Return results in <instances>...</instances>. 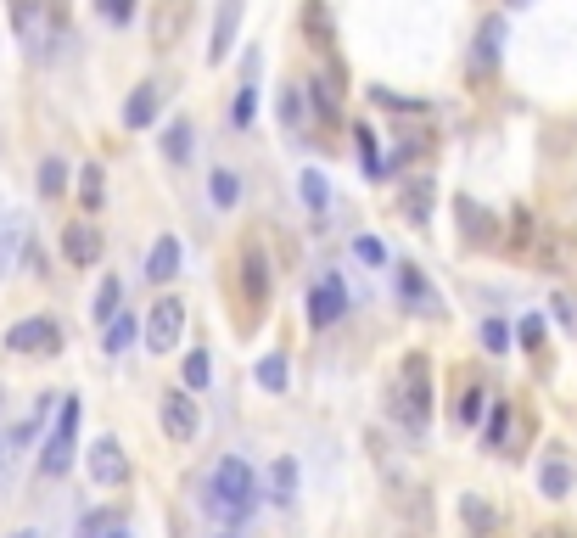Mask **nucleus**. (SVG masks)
Here are the masks:
<instances>
[{
    "label": "nucleus",
    "mask_w": 577,
    "mask_h": 538,
    "mask_svg": "<svg viewBox=\"0 0 577 538\" xmlns=\"http://www.w3.org/2000/svg\"><path fill=\"white\" fill-rule=\"evenodd\" d=\"M510 326L505 320H482V348H488V354H510Z\"/></svg>",
    "instance_id": "ea45409f"
},
{
    "label": "nucleus",
    "mask_w": 577,
    "mask_h": 538,
    "mask_svg": "<svg viewBox=\"0 0 577 538\" xmlns=\"http://www.w3.org/2000/svg\"><path fill=\"white\" fill-rule=\"evenodd\" d=\"M393 415L415 438L432 421V359L426 354H404V370H398V382H393Z\"/></svg>",
    "instance_id": "f03ea898"
},
{
    "label": "nucleus",
    "mask_w": 577,
    "mask_h": 538,
    "mask_svg": "<svg viewBox=\"0 0 577 538\" xmlns=\"http://www.w3.org/2000/svg\"><path fill=\"white\" fill-rule=\"evenodd\" d=\"M135 331H141V320H135V314H124V309H118L113 314V320H107V326H101V354H124V348H129V342H135Z\"/></svg>",
    "instance_id": "4be33fe9"
},
{
    "label": "nucleus",
    "mask_w": 577,
    "mask_h": 538,
    "mask_svg": "<svg viewBox=\"0 0 577 538\" xmlns=\"http://www.w3.org/2000/svg\"><path fill=\"white\" fill-rule=\"evenodd\" d=\"M505 57V17L493 12V17H482V29H477V51H471V73L477 79H488L493 73V62Z\"/></svg>",
    "instance_id": "9b49d317"
},
{
    "label": "nucleus",
    "mask_w": 577,
    "mask_h": 538,
    "mask_svg": "<svg viewBox=\"0 0 577 538\" xmlns=\"http://www.w3.org/2000/svg\"><path fill=\"white\" fill-rule=\"evenodd\" d=\"M202 505L225 527H247L258 516V471L247 466L241 454H225V460L213 466L208 488H202Z\"/></svg>",
    "instance_id": "f257e3e1"
},
{
    "label": "nucleus",
    "mask_w": 577,
    "mask_h": 538,
    "mask_svg": "<svg viewBox=\"0 0 577 538\" xmlns=\"http://www.w3.org/2000/svg\"><path fill=\"white\" fill-rule=\"evenodd\" d=\"M269 499H275V505H292L297 499V460L292 454H281V460L269 466Z\"/></svg>",
    "instance_id": "a878e982"
},
{
    "label": "nucleus",
    "mask_w": 577,
    "mask_h": 538,
    "mask_svg": "<svg viewBox=\"0 0 577 538\" xmlns=\"http://www.w3.org/2000/svg\"><path fill=\"white\" fill-rule=\"evenodd\" d=\"M398 298L421 314V320H443V298H437V286L426 281L421 264H398Z\"/></svg>",
    "instance_id": "6e6552de"
},
{
    "label": "nucleus",
    "mask_w": 577,
    "mask_h": 538,
    "mask_svg": "<svg viewBox=\"0 0 577 538\" xmlns=\"http://www.w3.org/2000/svg\"><path fill=\"white\" fill-rule=\"evenodd\" d=\"M309 90H314V107H320L325 118H337V90L331 85H309Z\"/></svg>",
    "instance_id": "c03bdc74"
},
{
    "label": "nucleus",
    "mask_w": 577,
    "mask_h": 538,
    "mask_svg": "<svg viewBox=\"0 0 577 538\" xmlns=\"http://www.w3.org/2000/svg\"><path fill=\"white\" fill-rule=\"evenodd\" d=\"M180 331H185L180 298H157L152 309H146V348H152V354H169L174 342H180Z\"/></svg>",
    "instance_id": "0eeeda50"
},
{
    "label": "nucleus",
    "mask_w": 577,
    "mask_h": 538,
    "mask_svg": "<svg viewBox=\"0 0 577 538\" xmlns=\"http://www.w3.org/2000/svg\"><path fill=\"white\" fill-rule=\"evenodd\" d=\"M281 118L286 124H303V101H297V90H281Z\"/></svg>",
    "instance_id": "a18cd8bd"
},
{
    "label": "nucleus",
    "mask_w": 577,
    "mask_h": 538,
    "mask_svg": "<svg viewBox=\"0 0 577 538\" xmlns=\"http://www.w3.org/2000/svg\"><path fill=\"white\" fill-rule=\"evenodd\" d=\"M538 488H544V499H566V494H572V460H566L561 449H549V460L538 466Z\"/></svg>",
    "instance_id": "aec40b11"
},
{
    "label": "nucleus",
    "mask_w": 577,
    "mask_h": 538,
    "mask_svg": "<svg viewBox=\"0 0 577 538\" xmlns=\"http://www.w3.org/2000/svg\"><path fill=\"white\" fill-rule=\"evenodd\" d=\"M51 404H57V398H40V404H34V410L23 415V421L12 426V432H6V438H12V449H23V443H29L34 432H40V426H45V415H51Z\"/></svg>",
    "instance_id": "2f4dec72"
},
{
    "label": "nucleus",
    "mask_w": 577,
    "mask_h": 538,
    "mask_svg": "<svg viewBox=\"0 0 577 538\" xmlns=\"http://www.w3.org/2000/svg\"><path fill=\"white\" fill-rule=\"evenodd\" d=\"M157 415H163V432L174 443H191L202 432V410L191 404V387H169V393L157 398Z\"/></svg>",
    "instance_id": "20e7f679"
},
{
    "label": "nucleus",
    "mask_w": 577,
    "mask_h": 538,
    "mask_svg": "<svg viewBox=\"0 0 577 538\" xmlns=\"http://www.w3.org/2000/svg\"><path fill=\"white\" fill-rule=\"evenodd\" d=\"M191 152H197V129H191V118H174L163 129V157L169 163H191Z\"/></svg>",
    "instance_id": "5701e85b"
},
{
    "label": "nucleus",
    "mask_w": 577,
    "mask_h": 538,
    "mask_svg": "<svg viewBox=\"0 0 577 538\" xmlns=\"http://www.w3.org/2000/svg\"><path fill=\"white\" fill-rule=\"evenodd\" d=\"M208 376H213L208 354H202V348H191V359H185V365H180V382L191 387V393H202V387H208Z\"/></svg>",
    "instance_id": "f704fd0d"
},
{
    "label": "nucleus",
    "mask_w": 577,
    "mask_h": 538,
    "mask_svg": "<svg viewBox=\"0 0 577 538\" xmlns=\"http://www.w3.org/2000/svg\"><path fill=\"white\" fill-rule=\"evenodd\" d=\"M85 466H90V482H96V488H124V482H129V454H124V443H118V438H96V443H90Z\"/></svg>",
    "instance_id": "423d86ee"
},
{
    "label": "nucleus",
    "mask_w": 577,
    "mask_h": 538,
    "mask_svg": "<svg viewBox=\"0 0 577 538\" xmlns=\"http://www.w3.org/2000/svg\"><path fill=\"white\" fill-rule=\"evenodd\" d=\"M241 292H247L253 309H264V303H269V253L258 247V241L241 247Z\"/></svg>",
    "instance_id": "9d476101"
},
{
    "label": "nucleus",
    "mask_w": 577,
    "mask_h": 538,
    "mask_svg": "<svg viewBox=\"0 0 577 538\" xmlns=\"http://www.w3.org/2000/svg\"><path fill=\"white\" fill-rule=\"evenodd\" d=\"M62 258H68V264H101V230L90 225V219H79V225H68L62 230Z\"/></svg>",
    "instance_id": "f8f14e48"
},
{
    "label": "nucleus",
    "mask_w": 577,
    "mask_h": 538,
    "mask_svg": "<svg viewBox=\"0 0 577 538\" xmlns=\"http://www.w3.org/2000/svg\"><path fill=\"white\" fill-rule=\"evenodd\" d=\"M85 538H129V527L118 522L113 510H101V516H85V527H79Z\"/></svg>",
    "instance_id": "c9c22d12"
},
{
    "label": "nucleus",
    "mask_w": 577,
    "mask_h": 538,
    "mask_svg": "<svg viewBox=\"0 0 577 538\" xmlns=\"http://www.w3.org/2000/svg\"><path fill=\"white\" fill-rule=\"evenodd\" d=\"M208 197H213V208H236V202H241V174H230V169H213V180H208Z\"/></svg>",
    "instance_id": "c756f323"
},
{
    "label": "nucleus",
    "mask_w": 577,
    "mask_h": 538,
    "mask_svg": "<svg viewBox=\"0 0 577 538\" xmlns=\"http://www.w3.org/2000/svg\"><path fill=\"white\" fill-rule=\"evenodd\" d=\"M297 191H303L309 213H325V208H331V180H325L320 169H303V174H297Z\"/></svg>",
    "instance_id": "c85d7f7f"
},
{
    "label": "nucleus",
    "mask_w": 577,
    "mask_h": 538,
    "mask_svg": "<svg viewBox=\"0 0 577 538\" xmlns=\"http://www.w3.org/2000/svg\"><path fill=\"white\" fill-rule=\"evenodd\" d=\"M6 466H12V438H0V488H6Z\"/></svg>",
    "instance_id": "de8ad7c7"
},
{
    "label": "nucleus",
    "mask_w": 577,
    "mask_h": 538,
    "mask_svg": "<svg viewBox=\"0 0 577 538\" xmlns=\"http://www.w3.org/2000/svg\"><path fill=\"white\" fill-rule=\"evenodd\" d=\"M6 348H12V354H57L62 326L51 314H29V320H17V326L6 331Z\"/></svg>",
    "instance_id": "39448f33"
},
{
    "label": "nucleus",
    "mask_w": 577,
    "mask_h": 538,
    "mask_svg": "<svg viewBox=\"0 0 577 538\" xmlns=\"http://www.w3.org/2000/svg\"><path fill=\"white\" fill-rule=\"evenodd\" d=\"M12 538H45V533H34V527H23V533H12Z\"/></svg>",
    "instance_id": "09e8293b"
},
{
    "label": "nucleus",
    "mask_w": 577,
    "mask_h": 538,
    "mask_svg": "<svg viewBox=\"0 0 577 538\" xmlns=\"http://www.w3.org/2000/svg\"><path fill=\"white\" fill-rule=\"evenodd\" d=\"M23 247H29V219H23V213L0 219V281H6V269L23 258Z\"/></svg>",
    "instance_id": "6ab92c4d"
},
{
    "label": "nucleus",
    "mask_w": 577,
    "mask_h": 538,
    "mask_svg": "<svg viewBox=\"0 0 577 538\" xmlns=\"http://www.w3.org/2000/svg\"><path fill=\"white\" fill-rule=\"evenodd\" d=\"M253 118H258V51H247V85H241L236 101H230V124L253 129Z\"/></svg>",
    "instance_id": "dca6fc26"
},
{
    "label": "nucleus",
    "mask_w": 577,
    "mask_h": 538,
    "mask_svg": "<svg viewBox=\"0 0 577 538\" xmlns=\"http://www.w3.org/2000/svg\"><path fill=\"white\" fill-rule=\"evenodd\" d=\"M516 6H521V0H516Z\"/></svg>",
    "instance_id": "3c124183"
},
{
    "label": "nucleus",
    "mask_w": 577,
    "mask_h": 538,
    "mask_svg": "<svg viewBox=\"0 0 577 538\" xmlns=\"http://www.w3.org/2000/svg\"><path fill=\"white\" fill-rule=\"evenodd\" d=\"M157 113H163V85L129 90V101H124V124H129V129H152Z\"/></svg>",
    "instance_id": "2eb2a0df"
},
{
    "label": "nucleus",
    "mask_w": 577,
    "mask_h": 538,
    "mask_svg": "<svg viewBox=\"0 0 577 538\" xmlns=\"http://www.w3.org/2000/svg\"><path fill=\"white\" fill-rule=\"evenodd\" d=\"M353 258H359V264H387V241L381 236H353Z\"/></svg>",
    "instance_id": "58836bf2"
},
{
    "label": "nucleus",
    "mask_w": 577,
    "mask_h": 538,
    "mask_svg": "<svg viewBox=\"0 0 577 538\" xmlns=\"http://www.w3.org/2000/svg\"><path fill=\"white\" fill-rule=\"evenodd\" d=\"M303 29H309L314 40H331V12H325L320 0H309V6H303Z\"/></svg>",
    "instance_id": "a19ab883"
},
{
    "label": "nucleus",
    "mask_w": 577,
    "mask_h": 538,
    "mask_svg": "<svg viewBox=\"0 0 577 538\" xmlns=\"http://www.w3.org/2000/svg\"><path fill=\"white\" fill-rule=\"evenodd\" d=\"M460 510H465V522L477 527V533H493V527H499V516H493L477 494H460Z\"/></svg>",
    "instance_id": "4c0bfd02"
},
{
    "label": "nucleus",
    "mask_w": 577,
    "mask_h": 538,
    "mask_svg": "<svg viewBox=\"0 0 577 538\" xmlns=\"http://www.w3.org/2000/svg\"><path fill=\"white\" fill-rule=\"evenodd\" d=\"M96 12H107V23H135V0H96Z\"/></svg>",
    "instance_id": "79ce46f5"
},
{
    "label": "nucleus",
    "mask_w": 577,
    "mask_h": 538,
    "mask_svg": "<svg viewBox=\"0 0 577 538\" xmlns=\"http://www.w3.org/2000/svg\"><path fill=\"white\" fill-rule=\"evenodd\" d=\"M253 376H258V387H264V393H286V382H292V365H286V354H264Z\"/></svg>",
    "instance_id": "bb28decb"
},
{
    "label": "nucleus",
    "mask_w": 577,
    "mask_h": 538,
    "mask_svg": "<svg viewBox=\"0 0 577 538\" xmlns=\"http://www.w3.org/2000/svg\"><path fill=\"white\" fill-rule=\"evenodd\" d=\"M241 29V0H219V23H213V45H208V62H225L230 45H236Z\"/></svg>",
    "instance_id": "a211bd4d"
},
{
    "label": "nucleus",
    "mask_w": 577,
    "mask_h": 538,
    "mask_svg": "<svg viewBox=\"0 0 577 538\" xmlns=\"http://www.w3.org/2000/svg\"><path fill=\"white\" fill-rule=\"evenodd\" d=\"M505 438H510V404H493V410H488V432H482V443H488V449H505Z\"/></svg>",
    "instance_id": "e433bc0d"
},
{
    "label": "nucleus",
    "mask_w": 577,
    "mask_h": 538,
    "mask_svg": "<svg viewBox=\"0 0 577 538\" xmlns=\"http://www.w3.org/2000/svg\"><path fill=\"white\" fill-rule=\"evenodd\" d=\"M432 197H437V185L426 180V174H415V180L404 185V213L415 225H432Z\"/></svg>",
    "instance_id": "b1692460"
},
{
    "label": "nucleus",
    "mask_w": 577,
    "mask_h": 538,
    "mask_svg": "<svg viewBox=\"0 0 577 538\" xmlns=\"http://www.w3.org/2000/svg\"><path fill=\"white\" fill-rule=\"evenodd\" d=\"M353 141H359V163H365V174H370V180H381V174H387V163H381L376 129H370V124H353Z\"/></svg>",
    "instance_id": "cd10ccee"
},
{
    "label": "nucleus",
    "mask_w": 577,
    "mask_h": 538,
    "mask_svg": "<svg viewBox=\"0 0 577 538\" xmlns=\"http://www.w3.org/2000/svg\"><path fill=\"white\" fill-rule=\"evenodd\" d=\"M73 449H79V398H57V426L40 449V471L45 477H62L73 466Z\"/></svg>",
    "instance_id": "7ed1b4c3"
},
{
    "label": "nucleus",
    "mask_w": 577,
    "mask_h": 538,
    "mask_svg": "<svg viewBox=\"0 0 577 538\" xmlns=\"http://www.w3.org/2000/svg\"><path fill=\"white\" fill-rule=\"evenodd\" d=\"M6 17H12V29L23 40H40V17H45V0H6Z\"/></svg>",
    "instance_id": "393cba45"
},
{
    "label": "nucleus",
    "mask_w": 577,
    "mask_h": 538,
    "mask_svg": "<svg viewBox=\"0 0 577 538\" xmlns=\"http://www.w3.org/2000/svg\"><path fill=\"white\" fill-rule=\"evenodd\" d=\"M101 197H107V174H101V163H90V169H79V202H85V213H96Z\"/></svg>",
    "instance_id": "7c9ffc66"
},
{
    "label": "nucleus",
    "mask_w": 577,
    "mask_h": 538,
    "mask_svg": "<svg viewBox=\"0 0 577 538\" xmlns=\"http://www.w3.org/2000/svg\"><path fill=\"white\" fill-rule=\"evenodd\" d=\"M538 538H566V533H561V527H549V533H538Z\"/></svg>",
    "instance_id": "8fccbe9b"
},
{
    "label": "nucleus",
    "mask_w": 577,
    "mask_h": 538,
    "mask_svg": "<svg viewBox=\"0 0 577 538\" xmlns=\"http://www.w3.org/2000/svg\"><path fill=\"white\" fill-rule=\"evenodd\" d=\"M488 410H493L488 387H482V382H471V387H465V393H460V398H454V404H449V421H454V432H471V426H477V421H482V415H488Z\"/></svg>",
    "instance_id": "4468645a"
},
{
    "label": "nucleus",
    "mask_w": 577,
    "mask_h": 538,
    "mask_svg": "<svg viewBox=\"0 0 577 538\" xmlns=\"http://www.w3.org/2000/svg\"><path fill=\"white\" fill-rule=\"evenodd\" d=\"M174 275H180V241H174V236H157L152 253H146V281L169 286Z\"/></svg>",
    "instance_id": "f3484780"
},
{
    "label": "nucleus",
    "mask_w": 577,
    "mask_h": 538,
    "mask_svg": "<svg viewBox=\"0 0 577 538\" xmlns=\"http://www.w3.org/2000/svg\"><path fill=\"white\" fill-rule=\"evenodd\" d=\"M118 292H124V286H118V275H107V281H101V292H96V303H90V309H96V331L118 314Z\"/></svg>",
    "instance_id": "72a5a7b5"
},
{
    "label": "nucleus",
    "mask_w": 577,
    "mask_h": 538,
    "mask_svg": "<svg viewBox=\"0 0 577 538\" xmlns=\"http://www.w3.org/2000/svg\"><path fill=\"white\" fill-rule=\"evenodd\" d=\"M454 213H460V219H465V236L477 241V247H493V241H499V230H493V225H499V219H493L488 208H477V202H471V197H460V202H454Z\"/></svg>",
    "instance_id": "412c9836"
},
{
    "label": "nucleus",
    "mask_w": 577,
    "mask_h": 538,
    "mask_svg": "<svg viewBox=\"0 0 577 538\" xmlns=\"http://www.w3.org/2000/svg\"><path fill=\"white\" fill-rule=\"evenodd\" d=\"M516 337H521V348H544V314H527Z\"/></svg>",
    "instance_id": "37998d69"
},
{
    "label": "nucleus",
    "mask_w": 577,
    "mask_h": 538,
    "mask_svg": "<svg viewBox=\"0 0 577 538\" xmlns=\"http://www.w3.org/2000/svg\"><path fill=\"white\" fill-rule=\"evenodd\" d=\"M68 191V163L62 157H45L40 163V197H62Z\"/></svg>",
    "instance_id": "473e14b6"
},
{
    "label": "nucleus",
    "mask_w": 577,
    "mask_h": 538,
    "mask_svg": "<svg viewBox=\"0 0 577 538\" xmlns=\"http://www.w3.org/2000/svg\"><path fill=\"white\" fill-rule=\"evenodd\" d=\"M342 314H348V286H342V275H325L309 292V320L314 326H337Z\"/></svg>",
    "instance_id": "1a4fd4ad"
},
{
    "label": "nucleus",
    "mask_w": 577,
    "mask_h": 538,
    "mask_svg": "<svg viewBox=\"0 0 577 538\" xmlns=\"http://www.w3.org/2000/svg\"><path fill=\"white\" fill-rule=\"evenodd\" d=\"M185 17H191V0H157V12H152V40H157V45H180Z\"/></svg>",
    "instance_id": "ddd939ff"
},
{
    "label": "nucleus",
    "mask_w": 577,
    "mask_h": 538,
    "mask_svg": "<svg viewBox=\"0 0 577 538\" xmlns=\"http://www.w3.org/2000/svg\"><path fill=\"white\" fill-rule=\"evenodd\" d=\"M555 320H561L566 331H577V303L572 298H555Z\"/></svg>",
    "instance_id": "49530a36"
}]
</instances>
